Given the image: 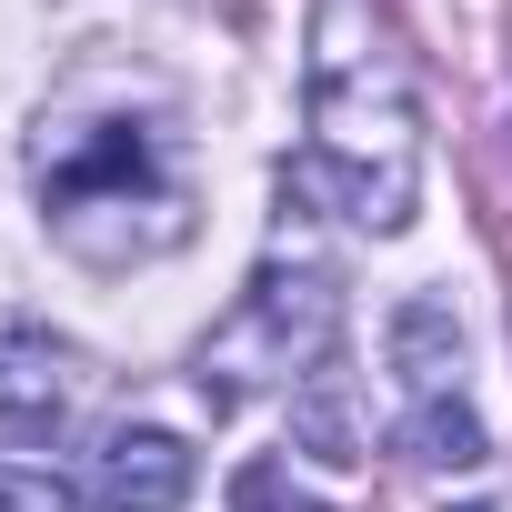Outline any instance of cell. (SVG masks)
<instances>
[{"label":"cell","instance_id":"2","mask_svg":"<svg viewBox=\"0 0 512 512\" xmlns=\"http://www.w3.org/2000/svg\"><path fill=\"white\" fill-rule=\"evenodd\" d=\"M312 171L372 241L412 231L422 211V101L382 0H322L312 21Z\"/></svg>","mask_w":512,"mask_h":512},{"label":"cell","instance_id":"7","mask_svg":"<svg viewBox=\"0 0 512 512\" xmlns=\"http://www.w3.org/2000/svg\"><path fill=\"white\" fill-rule=\"evenodd\" d=\"M0 512H81L51 472H21V462H0Z\"/></svg>","mask_w":512,"mask_h":512},{"label":"cell","instance_id":"5","mask_svg":"<svg viewBox=\"0 0 512 512\" xmlns=\"http://www.w3.org/2000/svg\"><path fill=\"white\" fill-rule=\"evenodd\" d=\"M91 402V362L31 322H0V432L11 442H61Z\"/></svg>","mask_w":512,"mask_h":512},{"label":"cell","instance_id":"6","mask_svg":"<svg viewBox=\"0 0 512 512\" xmlns=\"http://www.w3.org/2000/svg\"><path fill=\"white\" fill-rule=\"evenodd\" d=\"M201 482V452L171 432V422H111L91 442V492L111 512H181Z\"/></svg>","mask_w":512,"mask_h":512},{"label":"cell","instance_id":"1","mask_svg":"<svg viewBox=\"0 0 512 512\" xmlns=\"http://www.w3.org/2000/svg\"><path fill=\"white\" fill-rule=\"evenodd\" d=\"M31 181H41L51 241L91 272H141L161 251H181L191 221H201L191 151L161 111H61V121H41Z\"/></svg>","mask_w":512,"mask_h":512},{"label":"cell","instance_id":"4","mask_svg":"<svg viewBox=\"0 0 512 512\" xmlns=\"http://www.w3.org/2000/svg\"><path fill=\"white\" fill-rule=\"evenodd\" d=\"M392 382H402V452H412V462H432V472L492 462L482 412H472V392H462V322H452L432 292H412V302L392 312Z\"/></svg>","mask_w":512,"mask_h":512},{"label":"cell","instance_id":"8","mask_svg":"<svg viewBox=\"0 0 512 512\" xmlns=\"http://www.w3.org/2000/svg\"><path fill=\"white\" fill-rule=\"evenodd\" d=\"M472 512H482V502H472Z\"/></svg>","mask_w":512,"mask_h":512},{"label":"cell","instance_id":"3","mask_svg":"<svg viewBox=\"0 0 512 512\" xmlns=\"http://www.w3.org/2000/svg\"><path fill=\"white\" fill-rule=\"evenodd\" d=\"M332 332H342V272L322 251H272L262 272L241 282V302L191 342V382L211 412H241L262 392H302L322 362H332Z\"/></svg>","mask_w":512,"mask_h":512}]
</instances>
